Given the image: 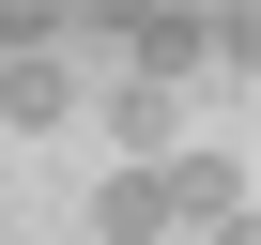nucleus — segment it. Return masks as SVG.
Wrapping results in <instances>:
<instances>
[{
  "label": "nucleus",
  "mask_w": 261,
  "mask_h": 245,
  "mask_svg": "<svg viewBox=\"0 0 261 245\" xmlns=\"http://www.w3.org/2000/svg\"><path fill=\"white\" fill-rule=\"evenodd\" d=\"M0 122H16V138L77 122V77H62V62H0Z\"/></svg>",
  "instance_id": "2"
},
{
  "label": "nucleus",
  "mask_w": 261,
  "mask_h": 245,
  "mask_svg": "<svg viewBox=\"0 0 261 245\" xmlns=\"http://www.w3.org/2000/svg\"><path fill=\"white\" fill-rule=\"evenodd\" d=\"M215 46H230V31H200V16H139V77H154V92H169V77H200Z\"/></svg>",
  "instance_id": "4"
},
{
  "label": "nucleus",
  "mask_w": 261,
  "mask_h": 245,
  "mask_svg": "<svg viewBox=\"0 0 261 245\" xmlns=\"http://www.w3.org/2000/svg\"><path fill=\"white\" fill-rule=\"evenodd\" d=\"M108 138L139 154V169H169V154H185V107H169V92L139 77V92H108Z\"/></svg>",
  "instance_id": "1"
},
{
  "label": "nucleus",
  "mask_w": 261,
  "mask_h": 245,
  "mask_svg": "<svg viewBox=\"0 0 261 245\" xmlns=\"http://www.w3.org/2000/svg\"><path fill=\"white\" fill-rule=\"evenodd\" d=\"M154 230H169L154 169H123V184H92V245H154Z\"/></svg>",
  "instance_id": "3"
}]
</instances>
